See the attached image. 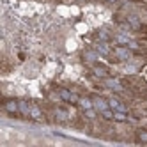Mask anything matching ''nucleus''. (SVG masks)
<instances>
[{"label": "nucleus", "mask_w": 147, "mask_h": 147, "mask_svg": "<svg viewBox=\"0 0 147 147\" xmlns=\"http://www.w3.org/2000/svg\"><path fill=\"white\" fill-rule=\"evenodd\" d=\"M4 110L7 113H11V115H18L20 113V101H16V99H5L4 101Z\"/></svg>", "instance_id": "nucleus-1"}, {"label": "nucleus", "mask_w": 147, "mask_h": 147, "mask_svg": "<svg viewBox=\"0 0 147 147\" xmlns=\"http://www.w3.org/2000/svg\"><path fill=\"white\" fill-rule=\"evenodd\" d=\"M113 53H115V57H117V60H128L131 57V51L126 48V46H117Z\"/></svg>", "instance_id": "nucleus-2"}, {"label": "nucleus", "mask_w": 147, "mask_h": 147, "mask_svg": "<svg viewBox=\"0 0 147 147\" xmlns=\"http://www.w3.org/2000/svg\"><path fill=\"white\" fill-rule=\"evenodd\" d=\"M92 101H94V108H96V110H99V113H101L103 110H107V108H110V105H108V101H107V99H103V98H99V96H96V98H92Z\"/></svg>", "instance_id": "nucleus-3"}, {"label": "nucleus", "mask_w": 147, "mask_h": 147, "mask_svg": "<svg viewBox=\"0 0 147 147\" xmlns=\"http://www.w3.org/2000/svg\"><path fill=\"white\" fill-rule=\"evenodd\" d=\"M108 105H110V108L115 112V110H121V112H126V107L119 101V99H115V98H112V99H108Z\"/></svg>", "instance_id": "nucleus-4"}, {"label": "nucleus", "mask_w": 147, "mask_h": 147, "mask_svg": "<svg viewBox=\"0 0 147 147\" xmlns=\"http://www.w3.org/2000/svg\"><path fill=\"white\" fill-rule=\"evenodd\" d=\"M78 105H80V107H82L83 110H89V108H94V101H92V99H89V98H80Z\"/></svg>", "instance_id": "nucleus-5"}, {"label": "nucleus", "mask_w": 147, "mask_h": 147, "mask_svg": "<svg viewBox=\"0 0 147 147\" xmlns=\"http://www.w3.org/2000/svg\"><path fill=\"white\" fill-rule=\"evenodd\" d=\"M113 121H117V122H126V121H128V115H126V112L115 110V112H113Z\"/></svg>", "instance_id": "nucleus-6"}, {"label": "nucleus", "mask_w": 147, "mask_h": 147, "mask_svg": "<svg viewBox=\"0 0 147 147\" xmlns=\"http://www.w3.org/2000/svg\"><path fill=\"white\" fill-rule=\"evenodd\" d=\"M30 117L36 119V121H41V119H43V113H41V110L37 107H32V108H30Z\"/></svg>", "instance_id": "nucleus-7"}, {"label": "nucleus", "mask_w": 147, "mask_h": 147, "mask_svg": "<svg viewBox=\"0 0 147 147\" xmlns=\"http://www.w3.org/2000/svg\"><path fill=\"white\" fill-rule=\"evenodd\" d=\"M96 51H98V53H101V55H110V48L105 45V43H99L96 46Z\"/></svg>", "instance_id": "nucleus-8"}, {"label": "nucleus", "mask_w": 147, "mask_h": 147, "mask_svg": "<svg viewBox=\"0 0 147 147\" xmlns=\"http://www.w3.org/2000/svg\"><path fill=\"white\" fill-rule=\"evenodd\" d=\"M136 140L142 142V144H147V129H138L136 131Z\"/></svg>", "instance_id": "nucleus-9"}, {"label": "nucleus", "mask_w": 147, "mask_h": 147, "mask_svg": "<svg viewBox=\"0 0 147 147\" xmlns=\"http://www.w3.org/2000/svg\"><path fill=\"white\" fill-rule=\"evenodd\" d=\"M30 108L32 107H28L27 101H20V112H22L23 115H30Z\"/></svg>", "instance_id": "nucleus-10"}, {"label": "nucleus", "mask_w": 147, "mask_h": 147, "mask_svg": "<svg viewBox=\"0 0 147 147\" xmlns=\"http://www.w3.org/2000/svg\"><path fill=\"white\" fill-rule=\"evenodd\" d=\"M115 41H117L121 46H128V45H129V39L126 37V36H122V34H119L117 37H115Z\"/></svg>", "instance_id": "nucleus-11"}, {"label": "nucleus", "mask_w": 147, "mask_h": 147, "mask_svg": "<svg viewBox=\"0 0 147 147\" xmlns=\"http://www.w3.org/2000/svg\"><path fill=\"white\" fill-rule=\"evenodd\" d=\"M101 115H103V117L107 119V121H113V110H112V108L103 110V112H101Z\"/></svg>", "instance_id": "nucleus-12"}, {"label": "nucleus", "mask_w": 147, "mask_h": 147, "mask_svg": "<svg viewBox=\"0 0 147 147\" xmlns=\"http://www.w3.org/2000/svg\"><path fill=\"white\" fill-rule=\"evenodd\" d=\"M83 59H87L90 62H96L98 60V55L94 53V51H85V53H83Z\"/></svg>", "instance_id": "nucleus-13"}, {"label": "nucleus", "mask_w": 147, "mask_h": 147, "mask_svg": "<svg viewBox=\"0 0 147 147\" xmlns=\"http://www.w3.org/2000/svg\"><path fill=\"white\" fill-rule=\"evenodd\" d=\"M94 73H96V75L98 76H107V67H101V66H96V67H94Z\"/></svg>", "instance_id": "nucleus-14"}, {"label": "nucleus", "mask_w": 147, "mask_h": 147, "mask_svg": "<svg viewBox=\"0 0 147 147\" xmlns=\"http://www.w3.org/2000/svg\"><path fill=\"white\" fill-rule=\"evenodd\" d=\"M107 85H110L112 89L121 90V83H119V82H115V80H107Z\"/></svg>", "instance_id": "nucleus-15"}, {"label": "nucleus", "mask_w": 147, "mask_h": 147, "mask_svg": "<svg viewBox=\"0 0 147 147\" xmlns=\"http://www.w3.org/2000/svg\"><path fill=\"white\" fill-rule=\"evenodd\" d=\"M85 117H89V119H94V117H96V112H94L92 108L85 110Z\"/></svg>", "instance_id": "nucleus-16"}, {"label": "nucleus", "mask_w": 147, "mask_h": 147, "mask_svg": "<svg viewBox=\"0 0 147 147\" xmlns=\"http://www.w3.org/2000/svg\"><path fill=\"white\" fill-rule=\"evenodd\" d=\"M99 39H103V41H108V39H110V36H108L107 32H105V30H101V32H99Z\"/></svg>", "instance_id": "nucleus-17"}, {"label": "nucleus", "mask_w": 147, "mask_h": 147, "mask_svg": "<svg viewBox=\"0 0 147 147\" xmlns=\"http://www.w3.org/2000/svg\"><path fill=\"white\" fill-rule=\"evenodd\" d=\"M108 2H117V0H108Z\"/></svg>", "instance_id": "nucleus-18"}]
</instances>
